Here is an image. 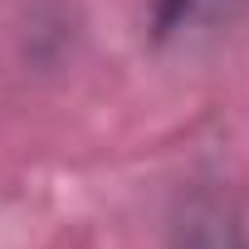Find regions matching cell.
Masks as SVG:
<instances>
[{"mask_svg": "<svg viewBox=\"0 0 249 249\" xmlns=\"http://www.w3.org/2000/svg\"><path fill=\"white\" fill-rule=\"evenodd\" d=\"M171 249H249V234H244V220H239L234 200L210 191V186L191 191L176 205Z\"/></svg>", "mask_w": 249, "mask_h": 249, "instance_id": "obj_1", "label": "cell"}, {"mask_svg": "<svg viewBox=\"0 0 249 249\" xmlns=\"http://www.w3.org/2000/svg\"><path fill=\"white\" fill-rule=\"evenodd\" d=\"M244 0H157V39H196V35H215L239 15Z\"/></svg>", "mask_w": 249, "mask_h": 249, "instance_id": "obj_2", "label": "cell"}]
</instances>
